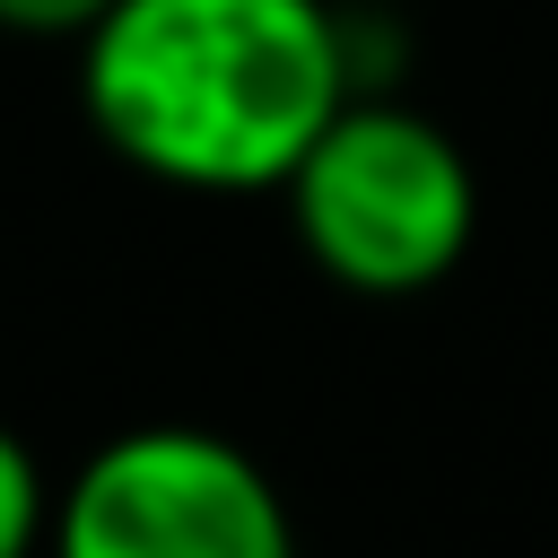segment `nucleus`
I'll return each instance as SVG.
<instances>
[{
    "mask_svg": "<svg viewBox=\"0 0 558 558\" xmlns=\"http://www.w3.org/2000/svg\"><path fill=\"white\" fill-rule=\"evenodd\" d=\"M349 96L331 0H113L78 35L87 131L174 192H279Z\"/></svg>",
    "mask_w": 558,
    "mask_h": 558,
    "instance_id": "f257e3e1",
    "label": "nucleus"
},
{
    "mask_svg": "<svg viewBox=\"0 0 558 558\" xmlns=\"http://www.w3.org/2000/svg\"><path fill=\"white\" fill-rule=\"evenodd\" d=\"M305 262L349 296H427L480 235V174L445 122L392 96H349L279 183Z\"/></svg>",
    "mask_w": 558,
    "mask_h": 558,
    "instance_id": "f03ea898",
    "label": "nucleus"
},
{
    "mask_svg": "<svg viewBox=\"0 0 558 558\" xmlns=\"http://www.w3.org/2000/svg\"><path fill=\"white\" fill-rule=\"evenodd\" d=\"M52 541L70 558H288L296 523L244 445L166 418L105 436L70 471Z\"/></svg>",
    "mask_w": 558,
    "mask_h": 558,
    "instance_id": "7ed1b4c3",
    "label": "nucleus"
},
{
    "mask_svg": "<svg viewBox=\"0 0 558 558\" xmlns=\"http://www.w3.org/2000/svg\"><path fill=\"white\" fill-rule=\"evenodd\" d=\"M52 488H44V462L26 453L17 427H0V558H26L44 532H52Z\"/></svg>",
    "mask_w": 558,
    "mask_h": 558,
    "instance_id": "20e7f679",
    "label": "nucleus"
},
{
    "mask_svg": "<svg viewBox=\"0 0 558 558\" xmlns=\"http://www.w3.org/2000/svg\"><path fill=\"white\" fill-rule=\"evenodd\" d=\"M113 0H0V35H26V44H78Z\"/></svg>",
    "mask_w": 558,
    "mask_h": 558,
    "instance_id": "39448f33",
    "label": "nucleus"
}]
</instances>
